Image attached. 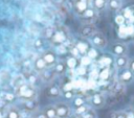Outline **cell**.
<instances>
[{
  "instance_id": "cell-1",
  "label": "cell",
  "mask_w": 134,
  "mask_h": 118,
  "mask_svg": "<svg viewBox=\"0 0 134 118\" xmlns=\"http://www.w3.org/2000/svg\"><path fill=\"white\" fill-rule=\"evenodd\" d=\"M15 94L17 98H20L21 100H31V99H37L38 93L34 86L25 81L16 88Z\"/></svg>"
},
{
  "instance_id": "cell-2",
  "label": "cell",
  "mask_w": 134,
  "mask_h": 118,
  "mask_svg": "<svg viewBox=\"0 0 134 118\" xmlns=\"http://www.w3.org/2000/svg\"><path fill=\"white\" fill-rule=\"evenodd\" d=\"M88 41H89V43L91 44L92 47H94L98 50L105 49L107 47V44H108L107 38L104 36V33H102L97 30L88 39Z\"/></svg>"
},
{
  "instance_id": "cell-3",
  "label": "cell",
  "mask_w": 134,
  "mask_h": 118,
  "mask_svg": "<svg viewBox=\"0 0 134 118\" xmlns=\"http://www.w3.org/2000/svg\"><path fill=\"white\" fill-rule=\"evenodd\" d=\"M58 118H70L72 115V108L67 102H58L54 104Z\"/></svg>"
},
{
  "instance_id": "cell-4",
  "label": "cell",
  "mask_w": 134,
  "mask_h": 118,
  "mask_svg": "<svg viewBox=\"0 0 134 118\" xmlns=\"http://www.w3.org/2000/svg\"><path fill=\"white\" fill-rule=\"evenodd\" d=\"M110 53L114 56L127 55L128 54V46L122 42H116V43L111 45Z\"/></svg>"
},
{
  "instance_id": "cell-5",
  "label": "cell",
  "mask_w": 134,
  "mask_h": 118,
  "mask_svg": "<svg viewBox=\"0 0 134 118\" xmlns=\"http://www.w3.org/2000/svg\"><path fill=\"white\" fill-rule=\"evenodd\" d=\"M73 46L77 50V52H79L81 57L85 56L87 54V52L89 51V49L91 48V44L89 43V41H87V39H80V40H77L74 43Z\"/></svg>"
},
{
  "instance_id": "cell-6",
  "label": "cell",
  "mask_w": 134,
  "mask_h": 118,
  "mask_svg": "<svg viewBox=\"0 0 134 118\" xmlns=\"http://www.w3.org/2000/svg\"><path fill=\"white\" fill-rule=\"evenodd\" d=\"M96 31V28L95 26L92 24V23H84L80 29H79V33L80 36L82 37V39H89L94 32Z\"/></svg>"
},
{
  "instance_id": "cell-7",
  "label": "cell",
  "mask_w": 134,
  "mask_h": 118,
  "mask_svg": "<svg viewBox=\"0 0 134 118\" xmlns=\"http://www.w3.org/2000/svg\"><path fill=\"white\" fill-rule=\"evenodd\" d=\"M118 79L120 82L128 85L134 81V74L129 68H125L122 70H118Z\"/></svg>"
},
{
  "instance_id": "cell-8",
  "label": "cell",
  "mask_w": 134,
  "mask_h": 118,
  "mask_svg": "<svg viewBox=\"0 0 134 118\" xmlns=\"http://www.w3.org/2000/svg\"><path fill=\"white\" fill-rule=\"evenodd\" d=\"M41 56L43 57V60L45 61V63L47 64L48 67H53L55 65V63L58 62V55H57V53L53 50H50V49L45 50L42 53Z\"/></svg>"
},
{
  "instance_id": "cell-9",
  "label": "cell",
  "mask_w": 134,
  "mask_h": 118,
  "mask_svg": "<svg viewBox=\"0 0 134 118\" xmlns=\"http://www.w3.org/2000/svg\"><path fill=\"white\" fill-rule=\"evenodd\" d=\"M106 103L105 96L102 93H95L90 98V107L93 109H99L103 108Z\"/></svg>"
},
{
  "instance_id": "cell-10",
  "label": "cell",
  "mask_w": 134,
  "mask_h": 118,
  "mask_svg": "<svg viewBox=\"0 0 134 118\" xmlns=\"http://www.w3.org/2000/svg\"><path fill=\"white\" fill-rule=\"evenodd\" d=\"M66 40H67V34L63 30H54L53 33H52V36L50 37V41L53 44L58 45V46L64 45L65 42H66Z\"/></svg>"
},
{
  "instance_id": "cell-11",
  "label": "cell",
  "mask_w": 134,
  "mask_h": 118,
  "mask_svg": "<svg viewBox=\"0 0 134 118\" xmlns=\"http://www.w3.org/2000/svg\"><path fill=\"white\" fill-rule=\"evenodd\" d=\"M97 16V11L92 7V6H89L81 16V20L84 21V23H92V21L96 18Z\"/></svg>"
},
{
  "instance_id": "cell-12",
  "label": "cell",
  "mask_w": 134,
  "mask_h": 118,
  "mask_svg": "<svg viewBox=\"0 0 134 118\" xmlns=\"http://www.w3.org/2000/svg\"><path fill=\"white\" fill-rule=\"evenodd\" d=\"M114 66L117 70H122L125 68H128L129 64V57L128 55H120V56H114Z\"/></svg>"
},
{
  "instance_id": "cell-13",
  "label": "cell",
  "mask_w": 134,
  "mask_h": 118,
  "mask_svg": "<svg viewBox=\"0 0 134 118\" xmlns=\"http://www.w3.org/2000/svg\"><path fill=\"white\" fill-rule=\"evenodd\" d=\"M90 6L88 0H74V10L77 16H81Z\"/></svg>"
},
{
  "instance_id": "cell-14",
  "label": "cell",
  "mask_w": 134,
  "mask_h": 118,
  "mask_svg": "<svg viewBox=\"0 0 134 118\" xmlns=\"http://www.w3.org/2000/svg\"><path fill=\"white\" fill-rule=\"evenodd\" d=\"M22 113L20 109L16 105H9L5 109V118H21Z\"/></svg>"
},
{
  "instance_id": "cell-15",
  "label": "cell",
  "mask_w": 134,
  "mask_h": 118,
  "mask_svg": "<svg viewBox=\"0 0 134 118\" xmlns=\"http://www.w3.org/2000/svg\"><path fill=\"white\" fill-rule=\"evenodd\" d=\"M21 107L27 111V112H35L38 108V102L37 99H31V100H21Z\"/></svg>"
},
{
  "instance_id": "cell-16",
  "label": "cell",
  "mask_w": 134,
  "mask_h": 118,
  "mask_svg": "<svg viewBox=\"0 0 134 118\" xmlns=\"http://www.w3.org/2000/svg\"><path fill=\"white\" fill-rule=\"evenodd\" d=\"M47 68H48V66H47V64L45 63V61L43 60L42 56H38V57L34 61V69H35L36 72L41 73V72H43V71H44L45 69H47Z\"/></svg>"
},
{
  "instance_id": "cell-17",
  "label": "cell",
  "mask_w": 134,
  "mask_h": 118,
  "mask_svg": "<svg viewBox=\"0 0 134 118\" xmlns=\"http://www.w3.org/2000/svg\"><path fill=\"white\" fill-rule=\"evenodd\" d=\"M46 95L49 98H58L60 95H62V92H61V89L59 87L52 85L46 89Z\"/></svg>"
},
{
  "instance_id": "cell-18",
  "label": "cell",
  "mask_w": 134,
  "mask_h": 118,
  "mask_svg": "<svg viewBox=\"0 0 134 118\" xmlns=\"http://www.w3.org/2000/svg\"><path fill=\"white\" fill-rule=\"evenodd\" d=\"M65 65L67 67V70H74L79 66V57H75L73 55H69L65 60Z\"/></svg>"
},
{
  "instance_id": "cell-19",
  "label": "cell",
  "mask_w": 134,
  "mask_h": 118,
  "mask_svg": "<svg viewBox=\"0 0 134 118\" xmlns=\"http://www.w3.org/2000/svg\"><path fill=\"white\" fill-rule=\"evenodd\" d=\"M107 1L108 0H92L90 6H92L97 13L104 10L107 7Z\"/></svg>"
},
{
  "instance_id": "cell-20",
  "label": "cell",
  "mask_w": 134,
  "mask_h": 118,
  "mask_svg": "<svg viewBox=\"0 0 134 118\" xmlns=\"http://www.w3.org/2000/svg\"><path fill=\"white\" fill-rule=\"evenodd\" d=\"M42 111L44 112V114L46 115L47 118H58L54 104H48V105L44 107V109Z\"/></svg>"
},
{
  "instance_id": "cell-21",
  "label": "cell",
  "mask_w": 134,
  "mask_h": 118,
  "mask_svg": "<svg viewBox=\"0 0 134 118\" xmlns=\"http://www.w3.org/2000/svg\"><path fill=\"white\" fill-rule=\"evenodd\" d=\"M122 6V0H108L107 7L112 11H117Z\"/></svg>"
},
{
  "instance_id": "cell-22",
  "label": "cell",
  "mask_w": 134,
  "mask_h": 118,
  "mask_svg": "<svg viewBox=\"0 0 134 118\" xmlns=\"http://www.w3.org/2000/svg\"><path fill=\"white\" fill-rule=\"evenodd\" d=\"M87 101H86V98L83 97V96H80V95H75L74 98L71 100V105H72V109L75 110L84 104H86Z\"/></svg>"
},
{
  "instance_id": "cell-23",
  "label": "cell",
  "mask_w": 134,
  "mask_h": 118,
  "mask_svg": "<svg viewBox=\"0 0 134 118\" xmlns=\"http://www.w3.org/2000/svg\"><path fill=\"white\" fill-rule=\"evenodd\" d=\"M53 70H54L55 74L62 75V74L66 73L67 67H66V65H65V62H57L55 65L53 66Z\"/></svg>"
},
{
  "instance_id": "cell-24",
  "label": "cell",
  "mask_w": 134,
  "mask_h": 118,
  "mask_svg": "<svg viewBox=\"0 0 134 118\" xmlns=\"http://www.w3.org/2000/svg\"><path fill=\"white\" fill-rule=\"evenodd\" d=\"M98 63H99L102 66H104L105 68H107V67H109V65H110L111 63H114V58H111V57L108 56V55H102V56H99Z\"/></svg>"
},
{
  "instance_id": "cell-25",
  "label": "cell",
  "mask_w": 134,
  "mask_h": 118,
  "mask_svg": "<svg viewBox=\"0 0 134 118\" xmlns=\"http://www.w3.org/2000/svg\"><path fill=\"white\" fill-rule=\"evenodd\" d=\"M53 73H55V72H54V70H53V69H52V70H50V69H49V67H48V68H47V69H45L43 72H41V77H42L45 81H48V80H50V78H52Z\"/></svg>"
},
{
  "instance_id": "cell-26",
  "label": "cell",
  "mask_w": 134,
  "mask_h": 118,
  "mask_svg": "<svg viewBox=\"0 0 134 118\" xmlns=\"http://www.w3.org/2000/svg\"><path fill=\"white\" fill-rule=\"evenodd\" d=\"M86 56H87V57H89L90 60H95V58L99 57L98 49H96V48H94V47H92V46H91V48H90V49H89V51L87 52Z\"/></svg>"
},
{
  "instance_id": "cell-27",
  "label": "cell",
  "mask_w": 134,
  "mask_h": 118,
  "mask_svg": "<svg viewBox=\"0 0 134 118\" xmlns=\"http://www.w3.org/2000/svg\"><path fill=\"white\" fill-rule=\"evenodd\" d=\"M81 116H82V118H97V114H96L95 109H93L91 107Z\"/></svg>"
},
{
  "instance_id": "cell-28",
  "label": "cell",
  "mask_w": 134,
  "mask_h": 118,
  "mask_svg": "<svg viewBox=\"0 0 134 118\" xmlns=\"http://www.w3.org/2000/svg\"><path fill=\"white\" fill-rule=\"evenodd\" d=\"M62 96H63V98H64L65 100L71 101V100L74 98L75 93H74L72 90H64V91L62 92Z\"/></svg>"
},
{
  "instance_id": "cell-29",
  "label": "cell",
  "mask_w": 134,
  "mask_h": 118,
  "mask_svg": "<svg viewBox=\"0 0 134 118\" xmlns=\"http://www.w3.org/2000/svg\"><path fill=\"white\" fill-rule=\"evenodd\" d=\"M25 80H26V82H28V84H30L31 86H34V85L37 82V75H36V73L30 72V73L25 77Z\"/></svg>"
},
{
  "instance_id": "cell-30",
  "label": "cell",
  "mask_w": 134,
  "mask_h": 118,
  "mask_svg": "<svg viewBox=\"0 0 134 118\" xmlns=\"http://www.w3.org/2000/svg\"><path fill=\"white\" fill-rule=\"evenodd\" d=\"M89 108H90V104L86 103V104H84V105H82V107H80V108L73 110V113H74V114H77V115H83Z\"/></svg>"
},
{
  "instance_id": "cell-31",
  "label": "cell",
  "mask_w": 134,
  "mask_h": 118,
  "mask_svg": "<svg viewBox=\"0 0 134 118\" xmlns=\"http://www.w3.org/2000/svg\"><path fill=\"white\" fill-rule=\"evenodd\" d=\"M110 118H126V113L125 110L122 111H116V112H112L110 114Z\"/></svg>"
},
{
  "instance_id": "cell-32",
  "label": "cell",
  "mask_w": 134,
  "mask_h": 118,
  "mask_svg": "<svg viewBox=\"0 0 134 118\" xmlns=\"http://www.w3.org/2000/svg\"><path fill=\"white\" fill-rule=\"evenodd\" d=\"M43 44H44V42H43V39H41V38H38V39H36V40L34 41V47H35L36 49L42 48V47H43Z\"/></svg>"
},
{
  "instance_id": "cell-33",
  "label": "cell",
  "mask_w": 134,
  "mask_h": 118,
  "mask_svg": "<svg viewBox=\"0 0 134 118\" xmlns=\"http://www.w3.org/2000/svg\"><path fill=\"white\" fill-rule=\"evenodd\" d=\"M125 113H126V118H134V109L133 108L126 109Z\"/></svg>"
},
{
  "instance_id": "cell-34",
  "label": "cell",
  "mask_w": 134,
  "mask_h": 118,
  "mask_svg": "<svg viewBox=\"0 0 134 118\" xmlns=\"http://www.w3.org/2000/svg\"><path fill=\"white\" fill-rule=\"evenodd\" d=\"M128 68L133 72L134 74V57H131L129 58V64H128Z\"/></svg>"
},
{
  "instance_id": "cell-35",
  "label": "cell",
  "mask_w": 134,
  "mask_h": 118,
  "mask_svg": "<svg viewBox=\"0 0 134 118\" xmlns=\"http://www.w3.org/2000/svg\"><path fill=\"white\" fill-rule=\"evenodd\" d=\"M17 96H16V94H5V96H4V99L5 100H7V101H13L15 98H16Z\"/></svg>"
},
{
  "instance_id": "cell-36",
  "label": "cell",
  "mask_w": 134,
  "mask_h": 118,
  "mask_svg": "<svg viewBox=\"0 0 134 118\" xmlns=\"http://www.w3.org/2000/svg\"><path fill=\"white\" fill-rule=\"evenodd\" d=\"M34 118H47V117H46V115L44 114L43 111H40V112H37L34 115Z\"/></svg>"
},
{
  "instance_id": "cell-37",
  "label": "cell",
  "mask_w": 134,
  "mask_h": 118,
  "mask_svg": "<svg viewBox=\"0 0 134 118\" xmlns=\"http://www.w3.org/2000/svg\"><path fill=\"white\" fill-rule=\"evenodd\" d=\"M0 118H5V109H0Z\"/></svg>"
},
{
  "instance_id": "cell-38",
  "label": "cell",
  "mask_w": 134,
  "mask_h": 118,
  "mask_svg": "<svg viewBox=\"0 0 134 118\" xmlns=\"http://www.w3.org/2000/svg\"><path fill=\"white\" fill-rule=\"evenodd\" d=\"M70 118H82V116H81V115H77V114L72 113V115L70 116Z\"/></svg>"
}]
</instances>
